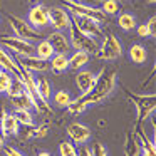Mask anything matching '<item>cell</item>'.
<instances>
[{
  "label": "cell",
  "mask_w": 156,
  "mask_h": 156,
  "mask_svg": "<svg viewBox=\"0 0 156 156\" xmlns=\"http://www.w3.org/2000/svg\"><path fill=\"white\" fill-rule=\"evenodd\" d=\"M116 81H118L116 71H112V69H102L99 74H96V82L91 91L87 94H81L77 99H72L71 104L66 109L71 114H81L87 108H91L94 104H99L108 96L112 94V91L116 87Z\"/></svg>",
  "instance_id": "1"
},
{
  "label": "cell",
  "mask_w": 156,
  "mask_h": 156,
  "mask_svg": "<svg viewBox=\"0 0 156 156\" xmlns=\"http://www.w3.org/2000/svg\"><path fill=\"white\" fill-rule=\"evenodd\" d=\"M67 39H69L71 47L74 49V51H84V52L92 54V52H98V49H99V44L96 42V39H92V37H89V35H86L84 32H81L74 24H72V20H71V25H69Z\"/></svg>",
  "instance_id": "2"
},
{
  "label": "cell",
  "mask_w": 156,
  "mask_h": 156,
  "mask_svg": "<svg viewBox=\"0 0 156 156\" xmlns=\"http://www.w3.org/2000/svg\"><path fill=\"white\" fill-rule=\"evenodd\" d=\"M128 92V98L133 101L138 112V122H143L144 119H148L149 116L154 112L156 108V96L154 94H134V92Z\"/></svg>",
  "instance_id": "3"
},
{
  "label": "cell",
  "mask_w": 156,
  "mask_h": 156,
  "mask_svg": "<svg viewBox=\"0 0 156 156\" xmlns=\"http://www.w3.org/2000/svg\"><path fill=\"white\" fill-rule=\"evenodd\" d=\"M64 2V9L71 15H77V17H87L96 22H104L106 15L99 7H91V5H84L82 2H69V0H62Z\"/></svg>",
  "instance_id": "4"
},
{
  "label": "cell",
  "mask_w": 156,
  "mask_h": 156,
  "mask_svg": "<svg viewBox=\"0 0 156 156\" xmlns=\"http://www.w3.org/2000/svg\"><path fill=\"white\" fill-rule=\"evenodd\" d=\"M9 24H10L12 30L15 32V37H20L24 41L34 42V41H42L41 30L34 29L25 19L15 17V15H9Z\"/></svg>",
  "instance_id": "5"
},
{
  "label": "cell",
  "mask_w": 156,
  "mask_h": 156,
  "mask_svg": "<svg viewBox=\"0 0 156 156\" xmlns=\"http://www.w3.org/2000/svg\"><path fill=\"white\" fill-rule=\"evenodd\" d=\"M98 54L101 59L104 61H114V59L121 57L122 54V45L119 42V39L114 34L108 32V34H102V42L98 49Z\"/></svg>",
  "instance_id": "6"
},
{
  "label": "cell",
  "mask_w": 156,
  "mask_h": 156,
  "mask_svg": "<svg viewBox=\"0 0 156 156\" xmlns=\"http://www.w3.org/2000/svg\"><path fill=\"white\" fill-rule=\"evenodd\" d=\"M0 45L7 49L9 52H14L15 55H34V44L29 41H24L20 37H12V35H2L0 37Z\"/></svg>",
  "instance_id": "7"
},
{
  "label": "cell",
  "mask_w": 156,
  "mask_h": 156,
  "mask_svg": "<svg viewBox=\"0 0 156 156\" xmlns=\"http://www.w3.org/2000/svg\"><path fill=\"white\" fill-rule=\"evenodd\" d=\"M71 20L79 30L84 32L89 37H92V39L102 37V27L99 22L92 20V19H87V17H77V15H71Z\"/></svg>",
  "instance_id": "8"
},
{
  "label": "cell",
  "mask_w": 156,
  "mask_h": 156,
  "mask_svg": "<svg viewBox=\"0 0 156 156\" xmlns=\"http://www.w3.org/2000/svg\"><path fill=\"white\" fill-rule=\"evenodd\" d=\"M27 22L34 29H44L49 25V9L42 4H35L27 14Z\"/></svg>",
  "instance_id": "9"
},
{
  "label": "cell",
  "mask_w": 156,
  "mask_h": 156,
  "mask_svg": "<svg viewBox=\"0 0 156 156\" xmlns=\"http://www.w3.org/2000/svg\"><path fill=\"white\" fill-rule=\"evenodd\" d=\"M49 25L55 30H64L71 25V14L64 7L49 9Z\"/></svg>",
  "instance_id": "10"
},
{
  "label": "cell",
  "mask_w": 156,
  "mask_h": 156,
  "mask_svg": "<svg viewBox=\"0 0 156 156\" xmlns=\"http://www.w3.org/2000/svg\"><path fill=\"white\" fill-rule=\"evenodd\" d=\"M15 61H17V64L20 66V67L27 69V71L32 72V74H39V72L49 71V61L41 59V57H37V55H25V57L17 55Z\"/></svg>",
  "instance_id": "11"
},
{
  "label": "cell",
  "mask_w": 156,
  "mask_h": 156,
  "mask_svg": "<svg viewBox=\"0 0 156 156\" xmlns=\"http://www.w3.org/2000/svg\"><path fill=\"white\" fill-rule=\"evenodd\" d=\"M67 134L71 138V143L74 144H86L91 139V129L82 122H72L67 126Z\"/></svg>",
  "instance_id": "12"
},
{
  "label": "cell",
  "mask_w": 156,
  "mask_h": 156,
  "mask_svg": "<svg viewBox=\"0 0 156 156\" xmlns=\"http://www.w3.org/2000/svg\"><path fill=\"white\" fill-rule=\"evenodd\" d=\"M45 41L52 45L55 54H69L71 49H72L67 35L62 34V30H55V32H52V34H49Z\"/></svg>",
  "instance_id": "13"
},
{
  "label": "cell",
  "mask_w": 156,
  "mask_h": 156,
  "mask_svg": "<svg viewBox=\"0 0 156 156\" xmlns=\"http://www.w3.org/2000/svg\"><path fill=\"white\" fill-rule=\"evenodd\" d=\"M0 69L5 72H9L10 76H19L20 77V66L17 64L15 57H12V54L0 45Z\"/></svg>",
  "instance_id": "14"
},
{
  "label": "cell",
  "mask_w": 156,
  "mask_h": 156,
  "mask_svg": "<svg viewBox=\"0 0 156 156\" xmlns=\"http://www.w3.org/2000/svg\"><path fill=\"white\" fill-rule=\"evenodd\" d=\"M96 82V74L91 71H86V69H81L77 71V76H76V86H77L79 92L81 94H87L92 89Z\"/></svg>",
  "instance_id": "15"
},
{
  "label": "cell",
  "mask_w": 156,
  "mask_h": 156,
  "mask_svg": "<svg viewBox=\"0 0 156 156\" xmlns=\"http://www.w3.org/2000/svg\"><path fill=\"white\" fill-rule=\"evenodd\" d=\"M19 128H20V124L15 119V116L2 111V119H0V131H2V134L4 136H17Z\"/></svg>",
  "instance_id": "16"
},
{
  "label": "cell",
  "mask_w": 156,
  "mask_h": 156,
  "mask_svg": "<svg viewBox=\"0 0 156 156\" xmlns=\"http://www.w3.org/2000/svg\"><path fill=\"white\" fill-rule=\"evenodd\" d=\"M136 141H138L139 146V153L141 156H156V144H154V139H149L141 129H138L136 133Z\"/></svg>",
  "instance_id": "17"
},
{
  "label": "cell",
  "mask_w": 156,
  "mask_h": 156,
  "mask_svg": "<svg viewBox=\"0 0 156 156\" xmlns=\"http://www.w3.org/2000/svg\"><path fill=\"white\" fill-rule=\"evenodd\" d=\"M67 57H69V69H74V71L84 69L89 64V61H91L89 52H84V51H74Z\"/></svg>",
  "instance_id": "18"
},
{
  "label": "cell",
  "mask_w": 156,
  "mask_h": 156,
  "mask_svg": "<svg viewBox=\"0 0 156 156\" xmlns=\"http://www.w3.org/2000/svg\"><path fill=\"white\" fill-rule=\"evenodd\" d=\"M10 102L15 109H27V111H32L35 108L34 106V99L32 96L29 94L27 91L22 92V94H15V96H10Z\"/></svg>",
  "instance_id": "19"
},
{
  "label": "cell",
  "mask_w": 156,
  "mask_h": 156,
  "mask_svg": "<svg viewBox=\"0 0 156 156\" xmlns=\"http://www.w3.org/2000/svg\"><path fill=\"white\" fill-rule=\"evenodd\" d=\"M35 89H37V98L42 102L49 104V99H51L52 92H51V84L45 77H37L35 76Z\"/></svg>",
  "instance_id": "20"
},
{
  "label": "cell",
  "mask_w": 156,
  "mask_h": 156,
  "mask_svg": "<svg viewBox=\"0 0 156 156\" xmlns=\"http://www.w3.org/2000/svg\"><path fill=\"white\" fill-rule=\"evenodd\" d=\"M49 69L54 72H64L69 69V57L67 54H54L49 59Z\"/></svg>",
  "instance_id": "21"
},
{
  "label": "cell",
  "mask_w": 156,
  "mask_h": 156,
  "mask_svg": "<svg viewBox=\"0 0 156 156\" xmlns=\"http://www.w3.org/2000/svg\"><path fill=\"white\" fill-rule=\"evenodd\" d=\"M129 59L134 64H144L148 61V51H146V47L141 44H133L129 47Z\"/></svg>",
  "instance_id": "22"
},
{
  "label": "cell",
  "mask_w": 156,
  "mask_h": 156,
  "mask_svg": "<svg viewBox=\"0 0 156 156\" xmlns=\"http://www.w3.org/2000/svg\"><path fill=\"white\" fill-rule=\"evenodd\" d=\"M54 54H55L54 49H52V45L47 41H41V42H37V45H34V55H37L41 59L49 61Z\"/></svg>",
  "instance_id": "23"
},
{
  "label": "cell",
  "mask_w": 156,
  "mask_h": 156,
  "mask_svg": "<svg viewBox=\"0 0 156 156\" xmlns=\"http://www.w3.org/2000/svg\"><path fill=\"white\" fill-rule=\"evenodd\" d=\"M22 92H25V84H24V81H22L19 76H12L10 84H9V87H7V91H5V94H9V98H10V96L22 94Z\"/></svg>",
  "instance_id": "24"
},
{
  "label": "cell",
  "mask_w": 156,
  "mask_h": 156,
  "mask_svg": "<svg viewBox=\"0 0 156 156\" xmlns=\"http://www.w3.org/2000/svg\"><path fill=\"white\" fill-rule=\"evenodd\" d=\"M118 25L122 29V30H133V29H136V25H138V22H136V19H134V15L133 14H121L119 15V19H118Z\"/></svg>",
  "instance_id": "25"
},
{
  "label": "cell",
  "mask_w": 156,
  "mask_h": 156,
  "mask_svg": "<svg viewBox=\"0 0 156 156\" xmlns=\"http://www.w3.org/2000/svg\"><path fill=\"white\" fill-rule=\"evenodd\" d=\"M14 116L19 121V124H22V126H32L34 124V116H32V112L27 111V109H15Z\"/></svg>",
  "instance_id": "26"
},
{
  "label": "cell",
  "mask_w": 156,
  "mask_h": 156,
  "mask_svg": "<svg viewBox=\"0 0 156 156\" xmlns=\"http://www.w3.org/2000/svg\"><path fill=\"white\" fill-rule=\"evenodd\" d=\"M99 9L104 15H116L119 14V0H104Z\"/></svg>",
  "instance_id": "27"
},
{
  "label": "cell",
  "mask_w": 156,
  "mask_h": 156,
  "mask_svg": "<svg viewBox=\"0 0 156 156\" xmlns=\"http://www.w3.org/2000/svg\"><path fill=\"white\" fill-rule=\"evenodd\" d=\"M71 101H72V98H71V94H69L67 91H57L54 94V104L57 106V108H67L69 104H71Z\"/></svg>",
  "instance_id": "28"
},
{
  "label": "cell",
  "mask_w": 156,
  "mask_h": 156,
  "mask_svg": "<svg viewBox=\"0 0 156 156\" xmlns=\"http://www.w3.org/2000/svg\"><path fill=\"white\" fill-rule=\"evenodd\" d=\"M138 153H139V146L138 141H136V136L128 134V138H126V156H138Z\"/></svg>",
  "instance_id": "29"
},
{
  "label": "cell",
  "mask_w": 156,
  "mask_h": 156,
  "mask_svg": "<svg viewBox=\"0 0 156 156\" xmlns=\"http://www.w3.org/2000/svg\"><path fill=\"white\" fill-rule=\"evenodd\" d=\"M59 153L61 156H77V148L74 146V143L64 141L59 144Z\"/></svg>",
  "instance_id": "30"
},
{
  "label": "cell",
  "mask_w": 156,
  "mask_h": 156,
  "mask_svg": "<svg viewBox=\"0 0 156 156\" xmlns=\"http://www.w3.org/2000/svg\"><path fill=\"white\" fill-rule=\"evenodd\" d=\"M10 79H12V76L9 74V72L0 69V94H5L9 84H10Z\"/></svg>",
  "instance_id": "31"
},
{
  "label": "cell",
  "mask_w": 156,
  "mask_h": 156,
  "mask_svg": "<svg viewBox=\"0 0 156 156\" xmlns=\"http://www.w3.org/2000/svg\"><path fill=\"white\" fill-rule=\"evenodd\" d=\"M92 156H108V148H106L102 143H94L92 144V149H91Z\"/></svg>",
  "instance_id": "32"
},
{
  "label": "cell",
  "mask_w": 156,
  "mask_h": 156,
  "mask_svg": "<svg viewBox=\"0 0 156 156\" xmlns=\"http://www.w3.org/2000/svg\"><path fill=\"white\" fill-rule=\"evenodd\" d=\"M47 134H49V126L45 124L39 126V128H32V133H30V136H34V138H45Z\"/></svg>",
  "instance_id": "33"
},
{
  "label": "cell",
  "mask_w": 156,
  "mask_h": 156,
  "mask_svg": "<svg viewBox=\"0 0 156 156\" xmlns=\"http://www.w3.org/2000/svg\"><path fill=\"white\" fill-rule=\"evenodd\" d=\"M136 34H138L141 39L151 37V32H149V29H148V25H146V24H139V25H136Z\"/></svg>",
  "instance_id": "34"
},
{
  "label": "cell",
  "mask_w": 156,
  "mask_h": 156,
  "mask_svg": "<svg viewBox=\"0 0 156 156\" xmlns=\"http://www.w3.org/2000/svg\"><path fill=\"white\" fill-rule=\"evenodd\" d=\"M2 151H4L5 156H24L20 151H17V149L12 148V146H4V148H2Z\"/></svg>",
  "instance_id": "35"
},
{
  "label": "cell",
  "mask_w": 156,
  "mask_h": 156,
  "mask_svg": "<svg viewBox=\"0 0 156 156\" xmlns=\"http://www.w3.org/2000/svg\"><path fill=\"white\" fill-rule=\"evenodd\" d=\"M146 25H148V29H149V32H151V37H154L156 35V17H149V20L148 22H144Z\"/></svg>",
  "instance_id": "36"
},
{
  "label": "cell",
  "mask_w": 156,
  "mask_h": 156,
  "mask_svg": "<svg viewBox=\"0 0 156 156\" xmlns=\"http://www.w3.org/2000/svg\"><path fill=\"white\" fill-rule=\"evenodd\" d=\"M77 156H92V153L86 144H81V148H79V151H77Z\"/></svg>",
  "instance_id": "37"
},
{
  "label": "cell",
  "mask_w": 156,
  "mask_h": 156,
  "mask_svg": "<svg viewBox=\"0 0 156 156\" xmlns=\"http://www.w3.org/2000/svg\"><path fill=\"white\" fill-rule=\"evenodd\" d=\"M5 146V136L2 134V131H0V151H2V148Z\"/></svg>",
  "instance_id": "38"
},
{
  "label": "cell",
  "mask_w": 156,
  "mask_h": 156,
  "mask_svg": "<svg viewBox=\"0 0 156 156\" xmlns=\"http://www.w3.org/2000/svg\"><path fill=\"white\" fill-rule=\"evenodd\" d=\"M37 156H52L51 153H47V151H42V153H39Z\"/></svg>",
  "instance_id": "39"
},
{
  "label": "cell",
  "mask_w": 156,
  "mask_h": 156,
  "mask_svg": "<svg viewBox=\"0 0 156 156\" xmlns=\"http://www.w3.org/2000/svg\"><path fill=\"white\" fill-rule=\"evenodd\" d=\"M92 2H96V4H102L104 0H92Z\"/></svg>",
  "instance_id": "40"
},
{
  "label": "cell",
  "mask_w": 156,
  "mask_h": 156,
  "mask_svg": "<svg viewBox=\"0 0 156 156\" xmlns=\"http://www.w3.org/2000/svg\"><path fill=\"white\" fill-rule=\"evenodd\" d=\"M30 4H39V0H29Z\"/></svg>",
  "instance_id": "41"
},
{
  "label": "cell",
  "mask_w": 156,
  "mask_h": 156,
  "mask_svg": "<svg viewBox=\"0 0 156 156\" xmlns=\"http://www.w3.org/2000/svg\"><path fill=\"white\" fill-rule=\"evenodd\" d=\"M146 2H148V4H154L156 0H146Z\"/></svg>",
  "instance_id": "42"
},
{
  "label": "cell",
  "mask_w": 156,
  "mask_h": 156,
  "mask_svg": "<svg viewBox=\"0 0 156 156\" xmlns=\"http://www.w3.org/2000/svg\"><path fill=\"white\" fill-rule=\"evenodd\" d=\"M69 2H82V0H69Z\"/></svg>",
  "instance_id": "43"
}]
</instances>
